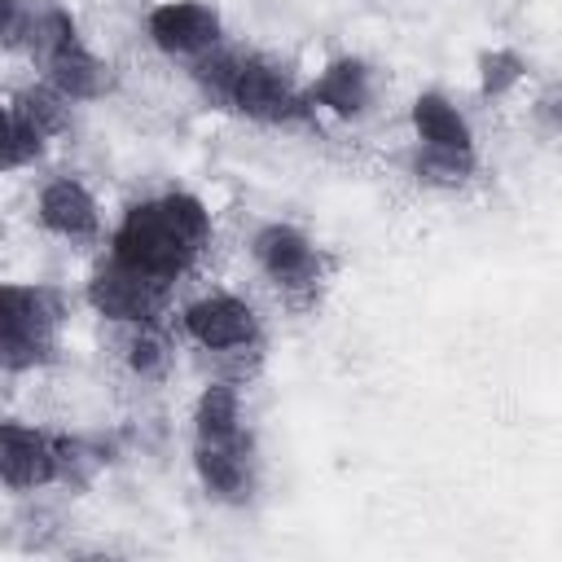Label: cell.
Masks as SVG:
<instances>
[{
    "instance_id": "cell-10",
    "label": "cell",
    "mask_w": 562,
    "mask_h": 562,
    "mask_svg": "<svg viewBox=\"0 0 562 562\" xmlns=\"http://www.w3.org/2000/svg\"><path fill=\"white\" fill-rule=\"evenodd\" d=\"M35 215L53 237H66V241H88L101 233V206H97L92 189L75 176H53L40 189Z\"/></svg>"
},
{
    "instance_id": "cell-20",
    "label": "cell",
    "mask_w": 562,
    "mask_h": 562,
    "mask_svg": "<svg viewBox=\"0 0 562 562\" xmlns=\"http://www.w3.org/2000/svg\"><path fill=\"white\" fill-rule=\"evenodd\" d=\"M527 79V61L518 48H487L479 53V92L483 97H505Z\"/></svg>"
},
{
    "instance_id": "cell-5",
    "label": "cell",
    "mask_w": 562,
    "mask_h": 562,
    "mask_svg": "<svg viewBox=\"0 0 562 562\" xmlns=\"http://www.w3.org/2000/svg\"><path fill=\"white\" fill-rule=\"evenodd\" d=\"M167 290L171 285H162L154 277H140V272H132V268H123V263L110 259V263H101L88 277L83 299L105 321H119V325H154L158 312H162V303H167Z\"/></svg>"
},
{
    "instance_id": "cell-6",
    "label": "cell",
    "mask_w": 562,
    "mask_h": 562,
    "mask_svg": "<svg viewBox=\"0 0 562 562\" xmlns=\"http://www.w3.org/2000/svg\"><path fill=\"white\" fill-rule=\"evenodd\" d=\"M145 31L167 57H202L224 40V18L206 0H162L149 9Z\"/></svg>"
},
{
    "instance_id": "cell-8",
    "label": "cell",
    "mask_w": 562,
    "mask_h": 562,
    "mask_svg": "<svg viewBox=\"0 0 562 562\" xmlns=\"http://www.w3.org/2000/svg\"><path fill=\"white\" fill-rule=\"evenodd\" d=\"M0 483L13 492L57 483V443L26 422H0Z\"/></svg>"
},
{
    "instance_id": "cell-16",
    "label": "cell",
    "mask_w": 562,
    "mask_h": 562,
    "mask_svg": "<svg viewBox=\"0 0 562 562\" xmlns=\"http://www.w3.org/2000/svg\"><path fill=\"white\" fill-rule=\"evenodd\" d=\"M413 176L430 189H461L474 176V154L470 149H439V145H422L413 149Z\"/></svg>"
},
{
    "instance_id": "cell-1",
    "label": "cell",
    "mask_w": 562,
    "mask_h": 562,
    "mask_svg": "<svg viewBox=\"0 0 562 562\" xmlns=\"http://www.w3.org/2000/svg\"><path fill=\"white\" fill-rule=\"evenodd\" d=\"M206 241H211V211L202 206V198L176 189L127 206V215L110 237V259L140 277L176 285L198 263Z\"/></svg>"
},
{
    "instance_id": "cell-22",
    "label": "cell",
    "mask_w": 562,
    "mask_h": 562,
    "mask_svg": "<svg viewBox=\"0 0 562 562\" xmlns=\"http://www.w3.org/2000/svg\"><path fill=\"white\" fill-rule=\"evenodd\" d=\"M31 13L35 9L26 0H0V48H26Z\"/></svg>"
},
{
    "instance_id": "cell-12",
    "label": "cell",
    "mask_w": 562,
    "mask_h": 562,
    "mask_svg": "<svg viewBox=\"0 0 562 562\" xmlns=\"http://www.w3.org/2000/svg\"><path fill=\"white\" fill-rule=\"evenodd\" d=\"M48 83L66 97V101H101L105 92H114V70L110 61H101L83 40L66 44L61 53H53L44 61Z\"/></svg>"
},
{
    "instance_id": "cell-14",
    "label": "cell",
    "mask_w": 562,
    "mask_h": 562,
    "mask_svg": "<svg viewBox=\"0 0 562 562\" xmlns=\"http://www.w3.org/2000/svg\"><path fill=\"white\" fill-rule=\"evenodd\" d=\"M193 439L198 443H241V395L233 382L202 386L193 404Z\"/></svg>"
},
{
    "instance_id": "cell-21",
    "label": "cell",
    "mask_w": 562,
    "mask_h": 562,
    "mask_svg": "<svg viewBox=\"0 0 562 562\" xmlns=\"http://www.w3.org/2000/svg\"><path fill=\"white\" fill-rule=\"evenodd\" d=\"M127 369L136 378H158L167 369V342L154 325H136V334L127 342Z\"/></svg>"
},
{
    "instance_id": "cell-9",
    "label": "cell",
    "mask_w": 562,
    "mask_h": 562,
    "mask_svg": "<svg viewBox=\"0 0 562 562\" xmlns=\"http://www.w3.org/2000/svg\"><path fill=\"white\" fill-rule=\"evenodd\" d=\"M312 110H325L342 123L351 119H364L373 97H378V83H373V66L364 57H334L316 79L312 88L303 92Z\"/></svg>"
},
{
    "instance_id": "cell-17",
    "label": "cell",
    "mask_w": 562,
    "mask_h": 562,
    "mask_svg": "<svg viewBox=\"0 0 562 562\" xmlns=\"http://www.w3.org/2000/svg\"><path fill=\"white\" fill-rule=\"evenodd\" d=\"M44 136L13 110V101H0V171H22L44 154Z\"/></svg>"
},
{
    "instance_id": "cell-3",
    "label": "cell",
    "mask_w": 562,
    "mask_h": 562,
    "mask_svg": "<svg viewBox=\"0 0 562 562\" xmlns=\"http://www.w3.org/2000/svg\"><path fill=\"white\" fill-rule=\"evenodd\" d=\"M250 259H255V268L281 290V294H290V299H307V294H316V285H321V246L303 233V228H294V224H285V220H272V224H259L255 228V237H250Z\"/></svg>"
},
{
    "instance_id": "cell-11",
    "label": "cell",
    "mask_w": 562,
    "mask_h": 562,
    "mask_svg": "<svg viewBox=\"0 0 562 562\" xmlns=\"http://www.w3.org/2000/svg\"><path fill=\"white\" fill-rule=\"evenodd\" d=\"M193 474L206 487V496L224 505H246L255 492L250 470V439L241 443H193Z\"/></svg>"
},
{
    "instance_id": "cell-15",
    "label": "cell",
    "mask_w": 562,
    "mask_h": 562,
    "mask_svg": "<svg viewBox=\"0 0 562 562\" xmlns=\"http://www.w3.org/2000/svg\"><path fill=\"white\" fill-rule=\"evenodd\" d=\"M13 110L44 136V140H57V136H66L70 132V101L44 79V83H31V88H22L18 97H13Z\"/></svg>"
},
{
    "instance_id": "cell-7",
    "label": "cell",
    "mask_w": 562,
    "mask_h": 562,
    "mask_svg": "<svg viewBox=\"0 0 562 562\" xmlns=\"http://www.w3.org/2000/svg\"><path fill=\"white\" fill-rule=\"evenodd\" d=\"M184 334L202 351H246L259 342V316L237 294H202L180 312Z\"/></svg>"
},
{
    "instance_id": "cell-19",
    "label": "cell",
    "mask_w": 562,
    "mask_h": 562,
    "mask_svg": "<svg viewBox=\"0 0 562 562\" xmlns=\"http://www.w3.org/2000/svg\"><path fill=\"white\" fill-rule=\"evenodd\" d=\"M237 66H241V53L237 48H211V53H202V57H193V83H198V92L211 101V105H220V110H228V92H233V79H237Z\"/></svg>"
},
{
    "instance_id": "cell-18",
    "label": "cell",
    "mask_w": 562,
    "mask_h": 562,
    "mask_svg": "<svg viewBox=\"0 0 562 562\" xmlns=\"http://www.w3.org/2000/svg\"><path fill=\"white\" fill-rule=\"evenodd\" d=\"M79 40V26H75V18L61 9V4H44V9H35L31 13V31H26V53L44 66L53 53H61L66 44H75Z\"/></svg>"
},
{
    "instance_id": "cell-4",
    "label": "cell",
    "mask_w": 562,
    "mask_h": 562,
    "mask_svg": "<svg viewBox=\"0 0 562 562\" xmlns=\"http://www.w3.org/2000/svg\"><path fill=\"white\" fill-rule=\"evenodd\" d=\"M228 110L255 119V123H294L303 114H312L303 88L290 79V70L263 53H241L233 92H228Z\"/></svg>"
},
{
    "instance_id": "cell-13",
    "label": "cell",
    "mask_w": 562,
    "mask_h": 562,
    "mask_svg": "<svg viewBox=\"0 0 562 562\" xmlns=\"http://www.w3.org/2000/svg\"><path fill=\"white\" fill-rule=\"evenodd\" d=\"M413 132L422 145H439V149H470L474 154V132H470V119L443 97V92H417L413 110Z\"/></svg>"
},
{
    "instance_id": "cell-2",
    "label": "cell",
    "mask_w": 562,
    "mask_h": 562,
    "mask_svg": "<svg viewBox=\"0 0 562 562\" xmlns=\"http://www.w3.org/2000/svg\"><path fill=\"white\" fill-rule=\"evenodd\" d=\"M61 329V299L48 285L0 281V369L31 373L53 360Z\"/></svg>"
}]
</instances>
